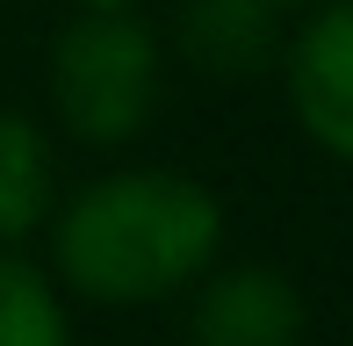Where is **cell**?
I'll use <instances>...</instances> for the list:
<instances>
[{
    "mask_svg": "<svg viewBox=\"0 0 353 346\" xmlns=\"http://www.w3.org/2000/svg\"><path fill=\"white\" fill-rule=\"evenodd\" d=\"M274 8H325V0H274Z\"/></svg>",
    "mask_w": 353,
    "mask_h": 346,
    "instance_id": "cell-9",
    "label": "cell"
},
{
    "mask_svg": "<svg viewBox=\"0 0 353 346\" xmlns=\"http://www.w3.org/2000/svg\"><path fill=\"white\" fill-rule=\"evenodd\" d=\"M58 210V159L51 137L29 116L0 108V253H14L22 238H37Z\"/></svg>",
    "mask_w": 353,
    "mask_h": 346,
    "instance_id": "cell-6",
    "label": "cell"
},
{
    "mask_svg": "<svg viewBox=\"0 0 353 346\" xmlns=\"http://www.w3.org/2000/svg\"><path fill=\"white\" fill-rule=\"evenodd\" d=\"M166 58L137 8H79L51 37V116L79 145H130L159 116Z\"/></svg>",
    "mask_w": 353,
    "mask_h": 346,
    "instance_id": "cell-2",
    "label": "cell"
},
{
    "mask_svg": "<svg viewBox=\"0 0 353 346\" xmlns=\"http://www.w3.org/2000/svg\"><path fill=\"white\" fill-rule=\"evenodd\" d=\"M43 238H51V274L79 303L101 310L166 303L216 267L223 202L195 173L130 166L72 187V202L51 210Z\"/></svg>",
    "mask_w": 353,
    "mask_h": 346,
    "instance_id": "cell-1",
    "label": "cell"
},
{
    "mask_svg": "<svg viewBox=\"0 0 353 346\" xmlns=\"http://www.w3.org/2000/svg\"><path fill=\"white\" fill-rule=\"evenodd\" d=\"M173 37H181V58L210 80H260L281 65L288 29L274 0H181Z\"/></svg>",
    "mask_w": 353,
    "mask_h": 346,
    "instance_id": "cell-5",
    "label": "cell"
},
{
    "mask_svg": "<svg viewBox=\"0 0 353 346\" xmlns=\"http://www.w3.org/2000/svg\"><path fill=\"white\" fill-rule=\"evenodd\" d=\"M79 8H130V0H79Z\"/></svg>",
    "mask_w": 353,
    "mask_h": 346,
    "instance_id": "cell-8",
    "label": "cell"
},
{
    "mask_svg": "<svg viewBox=\"0 0 353 346\" xmlns=\"http://www.w3.org/2000/svg\"><path fill=\"white\" fill-rule=\"evenodd\" d=\"M0 346H65V296L22 253H0Z\"/></svg>",
    "mask_w": 353,
    "mask_h": 346,
    "instance_id": "cell-7",
    "label": "cell"
},
{
    "mask_svg": "<svg viewBox=\"0 0 353 346\" xmlns=\"http://www.w3.org/2000/svg\"><path fill=\"white\" fill-rule=\"evenodd\" d=\"M296 339H303V296L281 267L238 260L195 281L188 346H296Z\"/></svg>",
    "mask_w": 353,
    "mask_h": 346,
    "instance_id": "cell-4",
    "label": "cell"
},
{
    "mask_svg": "<svg viewBox=\"0 0 353 346\" xmlns=\"http://www.w3.org/2000/svg\"><path fill=\"white\" fill-rule=\"evenodd\" d=\"M281 87L296 108L303 137L353 166V0L303 8V29L281 43Z\"/></svg>",
    "mask_w": 353,
    "mask_h": 346,
    "instance_id": "cell-3",
    "label": "cell"
}]
</instances>
